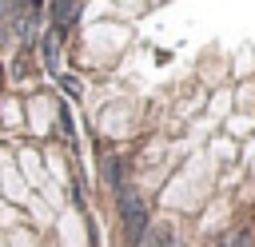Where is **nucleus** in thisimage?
Listing matches in <instances>:
<instances>
[{
	"mask_svg": "<svg viewBox=\"0 0 255 247\" xmlns=\"http://www.w3.org/2000/svg\"><path fill=\"white\" fill-rule=\"evenodd\" d=\"M120 219H124V243L128 247H143L151 219H147V207L139 203V195H131V191L120 195Z\"/></svg>",
	"mask_w": 255,
	"mask_h": 247,
	"instance_id": "f257e3e1",
	"label": "nucleus"
},
{
	"mask_svg": "<svg viewBox=\"0 0 255 247\" xmlns=\"http://www.w3.org/2000/svg\"><path fill=\"white\" fill-rule=\"evenodd\" d=\"M44 64H48V72H52V76H60V64H56V32H48V36H44Z\"/></svg>",
	"mask_w": 255,
	"mask_h": 247,
	"instance_id": "f03ea898",
	"label": "nucleus"
},
{
	"mask_svg": "<svg viewBox=\"0 0 255 247\" xmlns=\"http://www.w3.org/2000/svg\"><path fill=\"white\" fill-rule=\"evenodd\" d=\"M147 231H151V247H175V243H171V227H167V223L147 227Z\"/></svg>",
	"mask_w": 255,
	"mask_h": 247,
	"instance_id": "7ed1b4c3",
	"label": "nucleus"
},
{
	"mask_svg": "<svg viewBox=\"0 0 255 247\" xmlns=\"http://www.w3.org/2000/svg\"><path fill=\"white\" fill-rule=\"evenodd\" d=\"M227 247H251V231H235V239Z\"/></svg>",
	"mask_w": 255,
	"mask_h": 247,
	"instance_id": "20e7f679",
	"label": "nucleus"
},
{
	"mask_svg": "<svg viewBox=\"0 0 255 247\" xmlns=\"http://www.w3.org/2000/svg\"><path fill=\"white\" fill-rule=\"evenodd\" d=\"M175 247H179V243H175Z\"/></svg>",
	"mask_w": 255,
	"mask_h": 247,
	"instance_id": "39448f33",
	"label": "nucleus"
}]
</instances>
